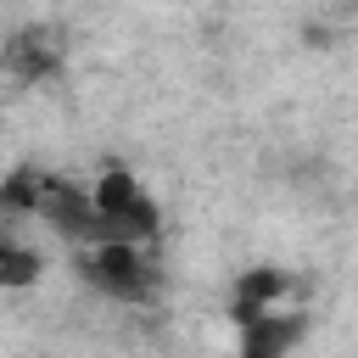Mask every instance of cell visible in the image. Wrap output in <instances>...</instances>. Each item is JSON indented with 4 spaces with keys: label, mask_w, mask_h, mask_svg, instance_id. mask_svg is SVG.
Here are the masks:
<instances>
[{
    "label": "cell",
    "mask_w": 358,
    "mask_h": 358,
    "mask_svg": "<svg viewBox=\"0 0 358 358\" xmlns=\"http://www.w3.org/2000/svg\"><path fill=\"white\" fill-rule=\"evenodd\" d=\"M285 291H291V274H285V268H274V263H257V268L235 274V285H229V319H235V324H246V319L268 313Z\"/></svg>",
    "instance_id": "6"
},
{
    "label": "cell",
    "mask_w": 358,
    "mask_h": 358,
    "mask_svg": "<svg viewBox=\"0 0 358 358\" xmlns=\"http://www.w3.org/2000/svg\"><path fill=\"white\" fill-rule=\"evenodd\" d=\"M308 336V319L302 313H285V308H268L257 319L241 324V358H291V347Z\"/></svg>",
    "instance_id": "5"
},
{
    "label": "cell",
    "mask_w": 358,
    "mask_h": 358,
    "mask_svg": "<svg viewBox=\"0 0 358 358\" xmlns=\"http://www.w3.org/2000/svg\"><path fill=\"white\" fill-rule=\"evenodd\" d=\"M78 280L95 285L101 296L123 302V308H151L162 291V268L151 263V252L140 241H101V246H78Z\"/></svg>",
    "instance_id": "1"
},
{
    "label": "cell",
    "mask_w": 358,
    "mask_h": 358,
    "mask_svg": "<svg viewBox=\"0 0 358 358\" xmlns=\"http://www.w3.org/2000/svg\"><path fill=\"white\" fill-rule=\"evenodd\" d=\"M62 62H67V34L56 22H22L0 45V73L11 84H45L62 73Z\"/></svg>",
    "instance_id": "4"
},
{
    "label": "cell",
    "mask_w": 358,
    "mask_h": 358,
    "mask_svg": "<svg viewBox=\"0 0 358 358\" xmlns=\"http://www.w3.org/2000/svg\"><path fill=\"white\" fill-rule=\"evenodd\" d=\"M39 274H45V257L11 229H0V291H28Z\"/></svg>",
    "instance_id": "7"
},
{
    "label": "cell",
    "mask_w": 358,
    "mask_h": 358,
    "mask_svg": "<svg viewBox=\"0 0 358 358\" xmlns=\"http://www.w3.org/2000/svg\"><path fill=\"white\" fill-rule=\"evenodd\" d=\"M39 190H45V173L39 168H11L6 179H0V213L6 218H34L39 213Z\"/></svg>",
    "instance_id": "8"
},
{
    "label": "cell",
    "mask_w": 358,
    "mask_h": 358,
    "mask_svg": "<svg viewBox=\"0 0 358 358\" xmlns=\"http://www.w3.org/2000/svg\"><path fill=\"white\" fill-rule=\"evenodd\" d=\"M34 218H45L62 241H73V246H101V241H117V229H112V218L95 207V196L90 190H78L73 179H62V173H45V190H39V213Z\"/></svg>",
    "instance_id": "3"
},
{
    "label": "cell",
    "mask_w": 358,
    "mask_h": 358,
    "mask_svg": "<svg viewBox=\"0 0 358 358\" xmlns=\"http://www.w3.org/2000/svg\"><path fill=\"white\" fill-rule=\"evenodd\" d=\"M90 196H95V207L112 218L117 241H140V246H151V241L162 235V207L151 201V190H145L129 168H106V173L90 185Z\"/></svg>",
    "instance_id": "2"
}]
</instances>
